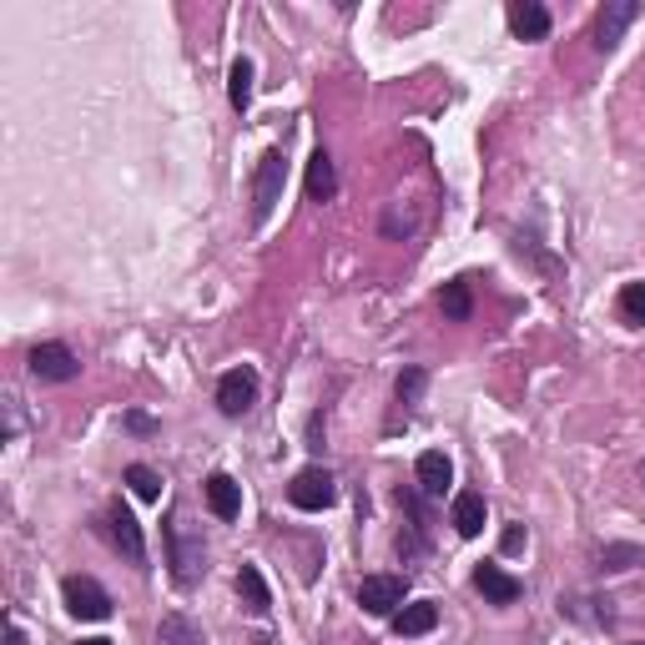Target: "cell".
I'll return each instance as SVG.
<instances>
[{"instance_id":"29","label":"cell","mask_w":645,"mask_h":645,"mask_svg":"<svg viewBox=\"0 0 645 645\" xmlns=\"http://www.w3.org/2000/svg\"><path fill=\"white\" fill-rule=\"evenodd\" d=\"M641 479H645V464H641Z\"/></svg>"},{"instance_id":"12","label":"cell","mask_w":645,"mask_h":645,"mask_svg":"<svg viewBox=\"0 0 645 645\" xmlns=\"http://www.w3.org/2000/svg\"><path fill=\"white\" fill-rule=\"evenodd\" d=\"M414 474H418V490L429 494V500H439V494L449 490V479H455V464H449L444 449H424L418 464H414Z\"/></svg>"},{"instance_id":"14","label":"cell","mask_w":645,"mask_h":645,"mask_svg":"<svg viewBox=\"0 0 645 645\" xmlns=\"http://www.w3.org/2000/svg\"><path fill=\"white\" fill-rule=\"evenodd\" d=\"M389 625H394V635H429L434 625H439V605L434 600H414V605H404V610H394L389 615Z\"/></svg>"},{"instance_id":"4","label":"cell","mask_w":645,"mask_h":645,"mask_svg":"<svg viewBox=\"0 0 645 645\" xmlns=\"http://www.w3.org/2000/svg\"><path fill=\"white\" fill-rule=\"evenodd\" d=\"M61 600H66V610L81 615V621H107L111 615V595L96 586L91 575H66V580H61Z\"/></svg>"},{"instance_id":"10","label":"cell","mask_w":645,"mask_h":645,"mask_svg":"<svg viewBox=\"0 0 645 645\" xmlns=\"http://www.w3.org/2000/svg\"><path fill=\"white\" fill-rule=\"evenodd\" d=\"M474 590L490 600V605H514V600L525 595V586H520L510 570H500V565H479V570H474Z\"/></svg>"},{"instance_id":"28","label":"cell","mask_w":645,"mask_h":645,"mask_svg":"<svg viewBox=\"0 0 645 645\" xmlns=\"http://www.w3.org/2000/svg\"><path fill=\"white\" fill-rule=\"evenodd\" d=\"M76 645H117V641H107V635H91V641H76Z\"/></svg>"},{"instance_id":"16","label":"cell","mask_w":645,"mask_h":645,"mask_svg":"<svg viewBox=\"0 0 645 645\" xmlns=\"http://www.w3.org/2000/svg\"><path fill=\"white\" fill-rule=\"evenodd\" d=\"M238 595H242V605H248L252 615H267V610H273V595H267V580H263L258 565H242L238 570Z\"/></svg>"},{"instance_id":"7","label":"cell","mask_w":645,"mask_h":645,"mask_svg":"<svg viewBox=\"0 0 645 645\" xmlns=\"http://www.w3.org/2000/svg\"><path fill=\"white\" fill-rule=\"evenodd\" d=\"M107 539L117 545L121 555L132 565H146V539H142V525H136V514L127 504H111L107 510Z\"/></svg>"},{"instance_id":"27","label":"cell","mask_w":645,"mask_h":645,"mask_svg":"<svg viewBox=\"0 0 645 645\" xmlns=\"http://www.w3.org/2000/svg\"><path fill=\"white\" fill-rule=\"evenodd\" d=\"M6 645H25V635H21V625H15V621L6 625Z\"/></svg>"},{"instance_id":"23","label":"cell","mask_w":645,"mask_h":645,"mask_svg":"<svg viewBox=\"0 0 645 645\" xmlns=\"http://www.w3.org/2000/svg\"><path fill=\"white\" fill-rule=\"evenodd\" d=\"M621 318L645 328V283H625L621 287Z\"/></svg>"},{"instance_id":"11","label":"cell","mask_w":645,"mask_h":645,"mask_svg":"<svg viewBox=\"0 0 645 645\" xmlns=\"http://www.w3.org/2000/svg\"><path fill=\"white\" fill-rule=\"evenodd\" d=\"M203 494H207V510H212L217 520H238L242 514V484L232 474H207Z\"/></svg>"},{"instance_id":"6","label":"cell","mask_w":645,"mask_h":645,"mask_svg":"<svg viewBox=\"0 0 645 645\" xmlns=\"http://www.w3.org/2000/svg\"><path fill=\"white\" fill-rule=\"evenodd\" d=\"M252 404H258V373L252 369H232L217 379V408L228 418H242Z\"/></svg>"},{"instance_id":"18","label":"cell","mask_w":645,"mask_h":645,"mask_svg":"<svg viewBox=\"0 0 645 645\" xmlns=\"http://www.w3.org/2000/svg\"><path fill=\"white\" fill-rule=\"evenodd\" d=\"M449 520H455V529L464 539H474L479 529H484V494H474V490H464L455 500V514H449Z\"/></svg>"},{"instance_id":"3","label":"cell","mask_w":645,"mask_h":645,"mask_svg":"<svg viewBox=\"0 0 645 645\" xmlns=\"http://www.w3.org/2000/svg\"><path fill=\"white\" fill-rule=\"evenodd\" d=\"M287 500H293V510L318 514V510H328V504L338 500V484H334V474H328V469L308 464V469H298V474H293V484H287Z\"/></svg>"},{"instance_id":"25","label":"cell","mask_w":645,"mask_h":645,"mask_svg":"<svg viewBox=\"0 0 645 645\" xmlns=\"http://www.w3.org/2000/svg\"><path fill=\"white\" fill-rule=\"evenodd\" d=\"M520 545H525V529H520V525H510V529H504V555H514Z\"/></svg>"},{"instance_id":"24","label":"cell","mask_w":645,"mask_h":645,"mask_svg":"<svg viewBox=\"0 0 645 645\" xmlns=\"http://www.w3.org/2000/svg\"><path fill=\"white\" fill-rule=\"evenodd\" d=\"M424 383H429V373L424 369H404V379H398V404L414 408L418 398H424Z\"/></svg>"},{"instance_id":"17","label":"cell","mask_w":645,"mask_h":645,"mask_svg":"<svg viewBox=\"0 0 645 645\" xmlns=\"http://www.w3.org/2000/svg\"><path fill=\"white\" fill-rule=\"evenodd\" d=\"M156 645H207V635H203V625L187 621V615H162Z\"/></svg>"},{"instance_id":"1","label":"cell","mask_w":645,"mask_h":645,"mask_svg":"<svg viewBox=\"0 0 645 645\" xmlns=\"http://www.w3.org/2000/svg\"><path fill=\"white\" fill-rule=\"evenodd\" d=\"M162 535H167V560H172V580H177L182 590L197 586V575L207 570V550H203V539H192L187 529H182V520L172 514L167 525H162Z\"/></svg>"},{"instance_id":"5","label":"cell","mask_w":645,"mask_h":645,"mask_svg":"<svg viewBox=\"0 0 645 645\" xmlns=\"http://www.w3.org/2000/svg\"><path fill=\"white\" fill-rule=\"evenodd\" d=\"M31 373L41 383H72L81 373V359H76L66 343H36L31 348Z\"/></svg>"},{"instance_id":"21","label":"cell","mask_w":645,"mask_h":645,"mask_svg":"<svg viewBox=\"0 0 645 645\" xmlns=\"http://www.w3.org/2000/svg\"><path fill=\"white\" fill-rule=\"evenodd\" d=\"M127 484H132L136 500H162V474L152 464H132L127 469Z\"/></svg>"},{"instance_id":"19","label":"cell","mask_w":645,"mask_h":645,"mask_svg":"<svg viewBox=\"0 0 645 645\" xmlns=\"http://www.w3.org/2000/svg\"><path fill=\"white\" fill-rule=\"evenodd\" d=\"M228 101H232L238 111L252 107V61H248V56L232 61V72H228Z\"/></svg>"},{"instance_id":"15","label":"cell","mask_w":645,"mask_h":645,"mask_svg":"<svg viewBox=\"0 0 645 645\" xmlns=\"http://www.w3.org/2000/svg\"><path fill=\"white\" fill-rule=\"evenodd\" d=\"M303 192H308V203H334L338 172H334V156L322 152V146L308 156V182H303Z\"/></svg>"},{"instance_id":"9","label":"cell","mask_w":645,"mask_h":645,"mask_svg":"<svg viewBox=\"0 0 645 645\" xmlns=\"http://www.w3.org/2000/svg\"><path fill=\"white\" fill-rule=\"evenodd\" d=\"M641 15L635 0H605V11L595 15V51H615L621 46V31Z\"/></svg>"},{"instance_id":"2","label":"cell","mask_w":645,"mask_h":645,"mask_svg":"<svg viewBox=\"0 0 645 645\" xmlns=\"http://www.w3.org/2000/svg\"><path fill=\"white\" fill-rule=\"evenodd\" d=\"M283 182H287V156L283 146H267L263 162H258V177H252V217L258 222H267L273 207L283 203Z\"/></svg>"},{"instance_id":"13","label":"cell","mask_w":645,"mask_h":645,"mask_svg":"<svg viewBox=\"0 0 645 645\" xmlns=\"http://www.w3.org/2000/svg\"><path fill=\"white\" fill-rule=\"evenodd\" d=\"M510 31L520 41H545L550 36V11L539 0H514L510 6Z\"/></svg>"},{"instance_id":"22","label":"cell","mask_w":645,"mask_h":645,"mask_svg":"<svg viewBox=\"0 0 645 645\" xmlns=\"http://www.w3.org/2000/svg\"><path fill=\"white\" fill-rule=\"evenodd\" d=\"M645 550L641 545H605L600 550V570H631V565H641Z\"/></svg>"},{"instance_id":"8","label":"cell","mask_w":645,"mask_h":645,"mask_svg":"<svg viewBox=\"0 0 645 645\" xmlns=\"http://www.w3.org/2000/svg\"><path fill=\"white\" fill-rule=\"evenodd\" d=\"M404 595H408V586L398 575H369L359 586V605L369 610V615H394V610H404Z\"/></svg>"},{"instance_id":"26","label":"cell","mask_w":645,"mask_h":645,"mask_svg":"<svg viewBox=\"0 0 645 645\" xmlns=\"http://www.w3.org/2000/svg\"><path fill=\"white\" fill-rule=\"evenodd\" d=\"M127 429H132V434H152L156 424H152V418H146V414H127Z\"/></svg>"},{"instance_id":"20","label":"cell","mask_w":645,"mask_h":645,"mask_svg":"<svg viewBox=\"0 0 645 645\" xmlns=\"http://www.w3.org/2000/svg\"><path fill=\"white\" fill-rule=\"evenodd\" d=\"M439 308H444V318L469 322V313H474V298H469V283H464V277H459V283H444Z\"/></svg>"}]
</instances>
